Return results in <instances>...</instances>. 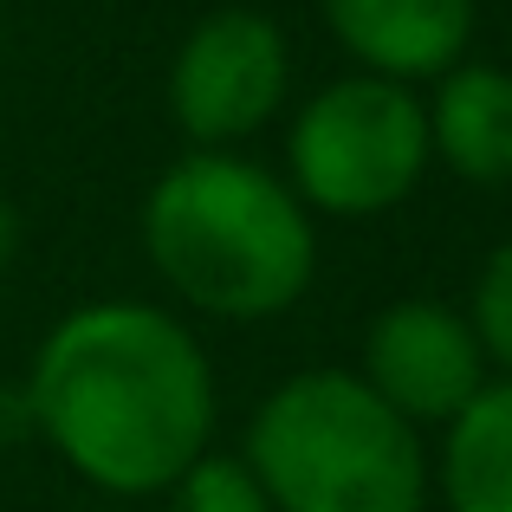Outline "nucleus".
Instances as JSON below:
<instances>
[{"instance_id": "1", "label": "nucleus", "mask_w": 512, "mask_h": 512, "mask_svg": "<svg viewBox=\"0 0 512 512\" xmlns=\"http://www.w3.org/2000/svg\"><path fill=\"white\" fill-rule=\"evenodd\" d=\"M33 428L85 487L163 493L214 435V370L163 305L98 299L65 312L26 370Z\"/></svg>"}, {"instance_id": "2", "label": "nucleus", "mask_w": 512, "mask_h": 512, "mask_svg": "<svg viewBox=\"0 0 512 512\" xmlns=\"http://www.w3.org/2000/svg\"><path fill=\"white\" fill-rule=\"evenodd\" d=\"M143 253L182 305L234 325L279 318L312 292L318 234L286 175L234 150H188L143 195Z\"/></svg>"}, {"instance_id": "3", "label": "nucleus", "mask_w": 512, "mask_h": 512, "mask_svg": "<svg viewBox=\"0 0 512 512\" xmlns=\"http://www.w3.org/2000/svg\"><path fill=\"white\" fill-rule=\"evenodd\" d=\"M273 512H428V448L357 370L266 389L240 448Z\"/></svg>"}, {"instance_id": "4", "label": "nucleus", "mask_w": 512, "mask_h": 512, "mask_svg": "<svg viewBox=\"0 0 512 512\" xmlns=\"http://www.w3.org/2000/svg\"><path fill=\"white\" fill-rule=\"evenodd\" d=\"M428 163L435 156H428L422 98L376 72H350L312 91L286 137V188L338 221L402 208Z\"/></svg>"}, {"instance_id": "5", "label": "nucleus", "mask_w": 512, "mask_h": 512, "mask_svg": "<svg viewBox=\"0 0 512 512\" xmlns=\"http://www.w3.org/2000/svg\"><path fill=\"white\" fill-rule=\"evenodd\" d=\"M292 85V52L266 13L221 7L175 46L169 117L195 150H227L279 117Z\"/></svg>"}, {"instance_id": "6", "label": "nucleus", "mask_w": 512, "mask_h": 512, "mask_svg": "<svg viewBox=\"0 0 512 512\" xmlns=\"http://www.w3.org/2000/svg\"><path fill=\"white\" fill-rule=\"evenodd\" d=\"M363 383L402 415V422H448L487 383V357L474 344L467 312L441 299H396L363 331Z\"/></svg>"}, {"instance_id": "7", "label": "nucleus", "mask_w": 512, "mask_h": 512, "mask_svg": "<svg viewBox=\"0 0 512 512\" xmlns=\"http://www.w3.org/2000/svg\"><path fill=\"white\" fill-rule=\"evenodd\" d=\"M318 7L350 59L396 85L454 72L474 39V0H318Z\"/></svg>"}, {"instance_id": "8", "label": "nucleus", "mask_w": 512, "mask_h": 512, "mask_svg": "<svg viewBox=\"0 0 512 512\" xmlns=\"http://www.w3.org/2000/svg\"><path fill=\"white\" fill-rule=\"evenodd\" d=\"M428 111V156H441L461 182H512V72L500 65H454L435 78Z\"/></svg>"}, {"instance_id": "9", "label": "nucleus", "mask_w": 512, "mask_h": 512, "mask_svg": "<svg viewBox=\"0 0 512 512\" xmlns=\"http://www.w3.org/2000/svg\"><path fill=\"white\" fill-rule=\"evenodd\" d=\"M428 487L448 512H512V376H487L461 415H448Z\"/></svg>"}, {"instance_id": "10", "label": "nucleus", "mask_w": 512, "mask_h": 512, "mask_svg": "<svg viewBox=\"0 0 512 512\" xmlns=\"http://www.w3.org/2000/svg\"><path fill=\"white\" fill-rule=\"evenodd\" d=\"M163 512H273L240 454H201L163 487Z\"/></svg>"}, {"instance_id": "11", "label": "nucleus", "mask_w": 512, "mask_h": 512, "mask_svg": "<svg viewBox=\"0 0 512 512\" xmlns=\"http://www.w3.org/2000/svg\"><path fill=\"white\" fill-rule=\"evenodd\" d=\"M467 325H474V344L487 363H500L512 376V240L487 253V266H480L474 279V305H467Z\"/></svg>"}, {"instance_id": "12", "label": "nucleus", "mask_w": 512, "mask_h": 512, "mask_svg": "<svg viewBox=\"0 0 512 512\" xmlns=\"http://www.w3.org/2000/svg\"><path fill=\"white\" fill-rule=\"evenodd\" d=\"M33 402H26V383H0V448H20L33 441Z\"/></svg>"}, {"instance_id": "13", "label": "nucleus", "mask_w": 512, "mask_h": 512, "mask_svg": "<svg viewBox=\"0 0 512 512\" xmlns=\"http://www.w3.org/2000/svg\"><path fill=\"white\" fill-rule=\"evenodd\" d=\"M20 234H26V227H20V208H13V201L0 195V273H7V266L20 260Z\"/></svg>"}]
</instances>
